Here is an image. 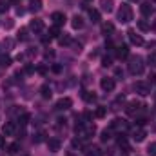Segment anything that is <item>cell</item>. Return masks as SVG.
<instances>
[{
    "mask_svg": "<svg viewBox=\"0 0 156 156\" xmlns=\"http://www.w3.org/2000/svg\"><path fill=\"white\" fill-rule=\"evenodd\" d=\"M118 20L122 24H129L133 20V9L129 4H122V7L118 9Z\"/></svg>",
    "mask_w": 156,
    "mask_h": 156,
    "instance_id": "cell-1",
    "label": "cell"
},
{
    "mask_svg": "<svg viewBox=\"0 0 156 156\" xmlns=\"http://www.w3.org/2000/svg\"><path fill=\"white\" fill-rule=\"evenodd\" d=\"M144 69H145V66H144V60L140 56H133L129 60V71H131V75H142Z\"/></svg>",
    "mask_w": 156,
    "mask_h": 156,
    "instance_id": "cell-2",
    "label": "cell"
},
{
    "mask_svg": "<svg viewBox=\"0 0 156 156\" xmlns=\"http://www.w3.org/2000/svg\"><path fill=\"white\" fill-rule=\"evenodd\" d=\"M134 89H136V93H138V94L147 96V94L151 93V83H149V82H136Z\"/></svg>",
    "mask_w": 156,
    "mask_h": 156,
    "instance_id": "cell-3",
    "label": "cell"
},
{
    "mask_svg": "<svg viewBox=\"0 0 156 156\" xmlns=\"http://www.w3.org/2000/svg\"><path fill=\"white\" fill-rule=\"evenodd\" d=\"M71 105H73V100H71V98H67V96H64V98H60V100L56 102V109H58V111L71 109Z\"/></svg>",
    "mask_w": 156,
    "mask_h": 156,
    "instance_id": "cell-4",
    "label": "cell"
},
{
    "mask_svg": "<svg viewBox=\"0 0 156 156\" xmlns=\"http://www.w3.org/2000/svg\"><path fill=\"white\" fill-rule=\"evenodd\" d=\"M115 85H116V82H115V78H102V82H100V87L104 89V91H113L115 89Z\"/></svg>",
    "mask_w": 156,
    "mask_h": 156,
    "instance_id": "cell-5",
    "label": "cell"
},
{
    "mask_svg": "<svg viewBox=\"0 0 156 156\" xmlns=\"http://www.w3.org/2000/svg\"><path fill=\"white\" fill-rule=\"evenodd\" d=\"M51 20L55 22V26H58V27H60V26H64V24H66V15H64V13H60V11H56V13H53V15H51Z\"/></svg>",
    "mask_w": 156,
    "mask_h": 156,
    "instance_id": "cell-6",
    "label": "cell"
},
{
    "mask_svg": "<svg viewBox=\"0 0 156 156\" xmlns=\"http://www.w3.org/2000/svg\"><path fill=\"white\" fill-rule=\"evenodd\" d=\"M29 29L35 31V33H42V31H44V22H42L40 18L31 20V22H29Z\"/></svg>",
    "mask_w": 156,
    "mask_h": 156,
    "instance_id": "cell-7",
    "label": "cell"
},
{
    "mask_svg": "<svg viewBox=\"0 0 156 156\" xmlns=\"http://www.w3.org/2000/svg\"><path fill=\"white\" fill-rule=\"evenodd\" d=\"M111 129L125 131V129H127V122H125V120H120V118H115V120L111 122Z\"/></svg>",
    "mask_w": 156,
    "mask_h": 156,
    "instance_id": "cell-8",
    "label": "cell"
},
{
    "mask_svg": "<svg viewBox=\"0 0 156 156\" xmlns=\"http://www.w3.org/2000/svg\"><path fill=\"white\" fill-rule=\"evenodd\" d=\"M83 154L85 156H102V151L98 147H94V145H89V147L83 149Z\"/></svg>",
    "mask_w": 156,
    "mask_h": 156,
    "instance_id": "cell-9",
    "label": "cell"
},
{
    "mask_svg": "<svg viewBox=\"0 0 156 156\" xmlns=\"http://www.w3.org/2000/svg\"><path fill=\"white\" fill-rule=\"evenodd\" d=\"M140 13H142L144 16H151V15H153V5H151L149 2H144V4L140 5Z\"/></svg>",
    "mask_w": 156,
    "mask_h": 156,
    "instance_id": "cell-10",
    "label": "cell"
},
{
    "mask_svg": "<svg viewBox=\"0 0 156 156\" xmlns=\"http://www.w3.org/2000/svg\"><path fill=\"white\" fill-rule=\"evenodd\" d=\"M100 5H102V11H105V13H111L115 9V2L113 0H100Z\"/></svg>",
    "mask_w": 156,
    "mask_h": 156,
    "instance_id": "cell-11",
    "label": "cell"
},
{
    "mask_svg": "<svg viewBox=\"0 0 156 156\" xmlns=\"http://www.w3.org/2000/svg\"><path fill=\"white\" fill-rule=\"evenodd\" d=\"M127 35H129V40H131L134 45H144V38H142L140 35H136L134 31H129Z\"/></svg>",
    "mask_w": 156,
    "mask_h": 156,
    "instance_id": "cell-12",
    "label": "cell"
},
{
    "mask_svg": "<svg viewBox=\"0 0 156 156\" xmlns=\"http://www.w3.org/2000/svg\"><path fill=\"white\" fill-rule=\"evenodd\" d=\"M138 109H140V104H138L136 100H133V102H129V105H127L125 111H127V115H134Z\"/></svg>",
    "mask_w": 156,
    "mask_h": 156,
    "instance_id": "cell-13",
    "label": "cell"
},
{
    "mask_svg": "<svg viewBox=\"0 0 156 156\" xmlns=\"http://www.w3.org/2000/svg\"><path fill=\"white\" fill-rule=\"evenodd\" d=\"M133 140H134V142H144V140H145V131H144V129H136L134 134H133Z\"/></svg>",
    "mask_w": 156,
    "mask_h": 156,
    "instance_id": "cell-14",
    "label": "cell"
},
{
    "mask_svg": "<svg viewBox=\"0 0 156 156\" xmlns=\"http://www.w3.org/2000/svg\"><path fill=\"white\" fill-rule=\"evenodd\" d=\"M47 147H49V151L56 153V151H60V142H58L56 138H53V140H49V142H47Z\"/></svg>",
    "mask_w": 156,
    "mask_h": 156,
    "instance_id": "cell-15",
    "label": "cell"
},
{
    "mask_svg": "<svg viewBox=\"0 0 156 156\" xmlns=\"http://www.w3.org/2000/svg\"><path fill=\"white\" fill-rule=\"evenodd\" d=\"M127 55H129V47H127V45H120V47L116 49V56L118 58H125Z\"/></svg>",
    "mask_w": 156,
    "mask_h": 156,
    "instance_id": "cell-16",
    "label": "cell"
},
{
    "mask_svg": "<svg viewBox=\"0 0 156 156\" xmlns=\"http://www.w3.org/2000/svg\"><path fill=\"white\" fill-rule=\"evenodd\" d=\"M18 151H20V144H18V142H13V144H9V145H7V153L16 154Z\"/></svg>",
    "mask_w": 156,
    "mask_h": 156,
    "instance_id": "cell-17",
    "label": "cell"
},
{
    "mask_svg": "<svg viewBox=\"0 0 156 156\" xmlns=\"http://www.w3.org/2000/svg\"><path fill=\"white\" fill-rule=\"evenodd\" d=\"M71 24H73V27H75V29H82V27H83V20H82V16H73V22H71Z\"/></svg>",
    "mask_w": 156,
    "mask_h": 156,
    "instance_id": "cell-18",
    "label": "cell"
},
{
    "mask_svg": "<svg viewBox=\"0 0 156 156\" xmlns=\"http://www.w3.org/2000/svg\"><path fill=\"white\" fill-rule=\"evenodd\" d=\"M102 31H104L105 35H111V33L115 31V26H113L111 22H105V24H102Z\"/></svg>",
    "mask_w": 156,
    "mask_h": 156,
    "instance_id": "cell-19",
    "label": "cell"
},
{
    "mask_svg": "<svg viewBox=\"0 0 156 156\" xmlns=\"http://www.w3.org/2000/svg\"><path fill=\"white\" fill-rule=\"evenodd\" d=\"M40 94H42V98H51V87L49 85H42V89H40Z\"/></svg>",
    "mask_w": 156,
    "mask_h": 156,
    "instance_id": "cell-20",
    "label": "cell"
},
{
    "mask_svg": "<svg viewBox=\"0 0 156 156\" xmlns=\"http://www.w3.org/2000/svg\"><path fill=\"white\" fill-rule=\"evenodd\" d=\"M4 134L5 136H13L15 134V125L13 123H5L4 125Z\"/></svg>",
    "mask_w": 156,
    "mask_h": 156,
    "instance_id": "cell-21",
    "label": "cell"
},
{
    "mask_svg": "<svg viewBox=\"0 0 156 156\" xmlns=\"http://www.w3.org/2000/svg\"><path fill=\"white\" fill-rule=\"evenodd\" d=\"M0 66H2V67H7V66H11V56H7V55H2V56H0Z\"/></svg>",
    "mask_w": 156,
    "mask_h": 156,
    "instance_id": "cell-22",
    "label": "cell"
},
{
    "mask_svg": "<svg viewBox=\"0 0 156 156\" xmlns=\"http://www.w3.org/2000/svg\"><path fill=\"white\" fill-rule=\"evenodd\" d=\"M89 16H91V20H93V22H100V11L91 9V11H89Z\"/></svg>",
    "mask_w": 156,
    "mask_h": 156,
    "instance_id": "cell-23",
    "label": "cell"
},
{
    "mask_svg": "<svg viewBox=\"0 0 156 156\" xmlns=\"http://www.w3.org/2000/svg\"><path fill=\"white\" fill-rule=\"evenodd\" d=\"M118 145H120V147H123L125 151H129V145H127V140H125V136H123V134H120V136H118Z\"/></svg>",
    "mask_w": 156,
    "mask_h": 156,
    "instance_id": "cell-24",
    "label": "cell"
},
{
    "mask_svg": "<svg viewBox=\"0 0 156 156\" xmlns=\"http://www.w3.org/2000/svg\"><path fill=\"white\" fill-rule=\"evenodd\" d=\"M138 29H140V31H149L151 26H149L145 20H138Z\"/></svg>",
    "mask_w": 156,
    "mask_h": 156,
    "instance_id": "cell-25",
    "label": "cell"
},
{
    "mask_svg": "<svg viewBox=\"0 0 156 156\" xmlns=\"http://www.w3.org/2000/svg\"><path fill=\"white\" fill-rule=\"evenodd\" d=\"M82 96H83V100H85V102H94V100H96V96H94V94H91L89 91H83V93H82Z\"/></svg>",
    "mask_w": 156,
    "mask_h": 156,
    "instance_id": "cell-26",
    "label": "cell"
},
{
    "mask_svg": "<svg viewBox=\"0 0 156 156\" xmlns=\"http://www.w3.org/2000/svg\"><path fill=\"white\" fill-rule=\"evenodd\" d=\"M105 113H107V109H105V107H96L94 116H96V118H104V116H105Z\"/></svg>",
    "mask_w": 156,
    "mask_h": 156,
    "instance_id": "cell-27",
    "label": "cell"
},
{
    "mask_svg": "<svg viewBox=\"0 0 156 156\" xmlns=\"http://www.w3.org/2000/svg\"><path fill=\"white\" fill-rule=\"evenodd\" d=\"M109 138H111V129H104V131H102V136H100V140H102V142H107Z\"/></svg>",
    "mask_w": 156,
    "mask_h": 156,
    "instance_id": "cell-28",
    "label": "cell"
},
{
    "mask_svg": "<svg viewBox=\"0 0 156 156\" xmlns=\"http://www.w3.org/2000/svg\"><path fill=\"white\" fill-rule=\"evenodd\" d=\"M27 122H29V115H27V113H22V115L18 116V123H20V125H26Z\"/></svg>",
    "mask_w": 156,
    "mask_h": 156,
    "instance_id": "cell-29",
    "label": "cell"
},
{
    "mask_svg": "<svg viewBox=\"0 0 156 156\" xmlns=\"http://www.w3.org/2000/svg\"><path fill=\"white\" fill-rule=\"evenodd\" d=\"M58 42H60L62 45H69V44H71V38H69L67 35H60V37H58Z\"/></svg>",
    "mask_w": 156,
    "mask_h": 156,
    "instance_id": "cell-30",
    "label": "cell"
},
{
    "mask_svg": "<svg viewBox=\"0 0 156 156\" xmlns=\"http://www.w3.org/2000/svg\"><path fill=\"white\" fill-rule=\"evenodd\" d=\"M42 9V2L40 0H31V11H38Z\"/></svg>",
    "mask_w": 156,
    "mask_h": 156,
    "instance_id": "cell-31",
    "label": "cell"
},
{
    "mask_svg": "<svg viewBox=\"0 0 156 156\" xmlns=\"http://www.w3.org/2000/svg\"><path fill=\"white\" fill-rule=\"evenodd\" d=\"M49 37H51V38H55V37H60V31H58V26H53V27L49 29Z\"/></svg>",
    "mask_w": 156,
    "mask_h": 156,
    "instance_id": "cell-32",
    "label": "cell"
},
{
    "mask_svg": "<svg viewBox=\"0 0 156 156\" xmlns=\"http://www.w3.org/2000/svg\"><path fill=\"white\" fill-rule=\"evenodd\" d=\"M147 62H149L151 67H156V53H151V55L147 56Z\"/></svg>",
    "mask_w": 156,
    "mask_h": 156,
    "instance_id": "cell-33",
    "label": "cell"
},
{
    "mask_svg": "<svg viewBox=\"0 0 156 156\" xmlns=\"http://www.w3.org/2000/svg\"><path fill=\"white\" fill-rule=\"evenodd\" d=\"M147 153H149V156H156V142H153V144L147 147Z\"/></svg>",
    "mask_w": 156,
    "mask_h": 156,
    "instance_id": "cell-34",
    "label": "cell"
},
{
    "mask_svg": "<svg viewBox=\"0 0 156 156\" xmlns=\"http://www.w3.org/2000/svg\"><path fill=\"white\" fill-rule=\"evenodd\" d=\"M18 40H22V42L27 40V29H20L18 31Z\"/></svg>",
    "mask_w": 156,
    "mask_h": 156,
    "instance_id": "cell-35",
    "label": "cell"
},
{
    "mask_svg": "<svg viewBox=\"0 0 156 156\" xmlns=\"http://www.w3.org/2000/svg\"><path fill=\"white\" fill-rule=\"evenodd\" d=\"M44 136H45V134L40 131V133H37V134H35V138H33V140H35L37 144H40V142H44Z\"/></svg>",
    "mask_w": 156,
    "mask_h": 156,
    "instance_id": "cell-36",
    "label": "cell"
},
{
    "mask_svg": "<svg viewBox=\"0 0 156 156\" xmlns=\"http://www.w3.org/2000/svg\"><path fill=\"white\" fill-rule=\"evenodd\" d=\"M102 66H104V67H109V66H111V58H109V56H104V58H102Z\"/></svg>",
    "mask_w": 156,
    "mask_h": 156,
    "instance_id": "cell-37",
    "label": "cell"
},
{
    "mask_svg": "<svg viewBox=\"0 0 156 156\" xmlns=\"http://www.w3.org/2000/svg\"><path fill=\"white\" fill-rule=\"evenodd\" d=\"M51 69H53V73H60V71H62V66H58V64H53V67H51Z\"/></svg>",
    "mask_w": 156,
    "mask_h": 156,
    "instance_id": "cell-38",
    "label": "cell"
},
{
    "mask_svg": "<svg viewBox=\"0 0 156 156\" xmlns=\"http://www.w3.org/2000/svg\"><path fill=\"white\" fill-rule=\"evenodd\" d=\"M4 147H5V136L0 134V149H4Z\"/></svg>",
    "mask_w": 156,
    "mask_h": 156,
    "instance_id": "cell-39",
    "label": "cell"
},
{
    "mask_svg": "<svg viewBox=\"0 0 156 156\" xmlns=\"http://www.w3.org/2000/svg\"><path fill=\"white\" fill-rule=\"evenodd\" d=\"M4 26H5V29H11V27H13V20H11V18H7V22H5Z\"/></svg>",
    "mask_w": 156,
    "mask_h": 156,
    "instance_id": "cell-40",
    "label": "cell"
},
{
    "mask_svg": "<svg viewBox=\"0 0 156 156\" xmlns=\"http://www.w3.org/2000/svg\"><path fill=\"white\" fill-rule=\"evenodd\" d=\"M33 71H35V69H33V66H26V73H27V75H31Z\"/></svg>",
    "mask_w": 156,
    "mask_h": 156,
    "instance_id": "cell-41",
    "label": "cell"
},
{
    "mask_svg": "<svg viewBox=\"0 0 156 156\" xmlns=\"http://www.w3.org/2000/svg\"><path fill=\"white\" fill-rule=\"evenodd\" d=\"M7 7H9L7 4H4V2H0V11H7Z\"/></svg>",
    "mask_w": 156,
    "mask_h": 156,
    "instance_id": "cell-42",
    "label": "cell"
},
{
    "mask_svg": "<svg viewBox=\"0 0 156 156\" xmlns=\"http://www.w3.org/2000/svg\"><path fill=\"white\" fill-rule=\"evenodd\" d=\"M37 71H38L40 75H45V71H47V69H45V67H44V66H40L38 69H37Z\"/></svg>",
    "mask_w": 156,
    "mask_h": 156,
    "instance_id": "cell-43",
    "label": "cell"
},
{
    "mask_svg": "<svg viewBox=\"0 0 156 156\" xmlns=\"http://www.w3.org/2000/svg\"><path fill=\"white\" fill-rule=\"evenodd\" d=\"M149 82H153V83H154V82H156V73H153V75L149 76Z\"/></svg>",
    "mask_w": 156,
    "mask_h": 156,
    "instance_id": "cell-44",
    "label": "cell"
},
{
    "mask_svg": "<svg viewBox=\"0 0 156 156\" xmlns=\"http://www.w3.org/2000/svg\"><path fill=\"white\" fill-rule=\"evenodd\" d=\"M83 116H85V120H93V115H91V113H85Z\"/></svg>",
    "mask_w": 156,
    "mask_h": 156,
    "instance_id": "cell-45",
    "label": "cell"
},
{
    "mask_svg": "<svg viewBox=\"0 0 156 156\" xmlns=\"http://www.w3.org/2000/svg\"><path fill=\"white\" fill-rule=\"evenodd\" d=\"M85 2H91V0H85Z\"/></svg>",
    "mask_w": 156,
    "mask_h": 156,
    "instance_id": "cell-46",
    "label": "cell"
},
{
    "mask_svg": "<svg viewBox=\"0 0 156 156\" xmlns=\"http://www.w3.org/2000/svg\"><path fill=\"white\" fill-rule=\"evenodd\" d=\"M15 2H16V0H15Z\"/></svg>",
    "mask_w": 156,
    "mask_h": 156,
    "instance_id": "cell-47",
    "label": "cell"
},
{
    "mask_svg": "<svg viewBox=\"0 0 156 156\" xmlns=\"http://www.w3.org/2000/svg\"><path fill=\"white\" fill-rule=\"evenodd\" d=\"M154 2H156V0H154Z\"/></svg>",
    "mask_w": 156,
    "mask_h": 156,
    "instance_id": "cell-48",
    "label": "cell"
}]
</instances>
